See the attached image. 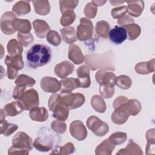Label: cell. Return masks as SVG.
Wrapping results in <instances>:
<instances>
[{"instance_id":"cell-32","label":"cell","mask_w":155,"mask_h":155,"mask_svg":"<svg viewBox=\"0 0 155 155\" xmlns=\"http://www.w3.org/2000/svg\"><path fill=\"white\" fill-rule=\"evenodd\" d=\"M125 107L130 115L131 116L137 115L141 110V104L140 102L135 99L128 100L125 103Z\"/></svg>"},{"instance_id":"cell-16","label":"cell","mask_w":155,"mask_h":155,"mask_svg":"<svg viewBox=\"0 0 155 155\" xmlns=\"http://www.w3.org/2000/svg\"><path fill=\"white\" fill-rule=\"evenodd\" d=\"M78 79L80 83V87L88 88L90 86L91 80L90 78V68L86 65L80 66L76 71Z\"/></svg>"},{"instance_id":"cell-53","label":"cell","mask_w":155,"mask_h":155,"mask_svg":"<svg viewBox=\"0 0 155 155\" xmlns=\"http://www.w3.org/2000/svg\"><path fill=\"white\" fill-rule=\"evenodd\" d=\"M91 2L97 7V6H101L106 2L105 1H92Z\"/></svg>"},{"instance_id":"cell-2","label":"cell","mask_w":155,"mask_h":155,"mask_svg":"<svg viewBox=\"0 0 155 155\" xmlns=\"http://www.w3.org/2000/svg\"><path fill=\"white\" fill-rule=\"evenodd\" d=\"M59 139L58 136L45 127L42 128L38 133L37 138L33 143V147L38 151L46 152L52 150L57 143Z\"/></svg>"},{"instance_id":"cell-17","label":"cell","mask_w":155,"mask_h":155,"mask_svg":"<svg viewBox=\"0 0 155 155\" xmlns=\"http://www.w3.org/2000/svg\"><path fill=\"white\" fill-rule=\"evenodd\" d=\"M108 36L111 42L120 44L127 38V32L123 27L115 26L110 31Z\"/></svg>"},{"instance_id":"cell-43","label":"cell","mask_w":155,"mask_h":155,"mask_svg":"<svg viewBox=\"0 0 155 155\" xmlns=\"http://www.w3.org/2000/svg\"><path fill=\"white\" fill-rule=\"evenodd\" d=\"M78 1H59L60 10L62 13L67 10H73L78 4Z\"/></svg>"},{"instance_id":"cell-5","label":"cell","mask_w":155,"mask_h":155,"mask_svg":"<svg viewBox=\"0 0 155 155\" xmlns=\"http://www.w3.org/2000/svg\"><path fill=\"white\" fill-rule=\"evenodd\" d=\"M5 63L7 66V76L9 79H15L18 73V71L24 67V62L22 55L15 56H6Z\"/></svg>"},{"instance_id":"cell-44","label":"cell","mask_w":155,"mask_h":155,"mask_svg":"<svg viewBox=\"0 0 155 155\" xmlns=\"http://www.w3.org/2000/svg\"><path fill=\"white\" fill-rule=\"evenodd\" d=\"M51 129L57 133L62 134L64 133L67 129L66 124L64 120H56L52 122L51 124Z\"/></svg>"},{"instance_id":"cell-28","label":"cell","mask_w":155,"mask_h":155,"mask_svg":"<svg viewBox=\"0 0 155 155\" xmlns=\"http://www.w3.org/2000/svg\"><path fill=\"white\" fill-rule=\"evenodd\" d=\"M61 36L64 41L67 44H72L77 41V35L74 27H67L61 30Z\"/></svg>"},{"instance_id":"cell-23","label":"cell","mask_w":155,"mask_h":155,"mask_svg":"<svg viewBox=\"0 0 155 155\" xmlns=\"http://www.w3.org/2000/svg\"><path fill=\"white\" fill-rule=\"evenodd\" d=\"M29 116L34 121L45 122L48 117V112L44 107H36L30 110Z\"/></svg>"},{"instance_id":"cell-33","label":"cell","mask_w":155,"mask_h":155,"mask_svg":"<svg viewBox=\"0 0 155 155\" xmlns=\"http://www.w3.org/2000/svg\"><path fill=\"white\" fill-rule=\"evenodd\" d=\"M91 105L94 110L99 113H104L106 110V104L102 97L94 95L91 99Z\"/></svg>"},{"instance_id":"cell-31","label":"cell","mask_w":155,"mask_h":155,"mask_svg":"<svg viewBox=\"0 0 155 155\" xmlns=\"http://www.w3.org/2000/svg\"><path fill=\"white\" fill-rule=\"evenodd\" d=\"M7 48V51L11 56L22 55L23 51L22 46L15 39H12L8 42Z\"/></svg>"},{"instance_id":"cell-30","label":"cell","mask_w":155,"mask_h":155,"mask_svg":"<svg viewBox=\"0 0 155 155\" xmlns=\"http://www.w3.org/2000/svg\"><path fill=\"white\" fill-rule=\"evenodd\" d=\"M12 11L18 16H22L28 13L31 11V7L29 2L24 1H20L17 2L13 6Z\"/></svg>"},{"instance_id":"cell-51","label":"cell","mask_w":155,"mask_h":155,"mask_svg":"<svg viewBox=\"0 0 155 155\" xmlns=\"http://www.w3.org/2000/svg\"><path fill=\"white\" fill-rule=\"evenodd\" d=\"M146 138L147 140V144H154V129L149 130L146 134Z\"/></svg>"},{"instance_id":"cell-20","label":"cell","mask_w":155,"mask_h":155,"mask_svg":"<svg viewBox=\"0 0 155 155\" xmlns=\"http://www.w3.org/2000/svg\"><path fill=\"white\" fill-rule=\"evenodd\" d=\"M61 93H71L76 88H80V83L78 79L73 78H65L61 81Z\"/></svg>"},{"instance_id":"cell-25","label":"cell","mask_w":155,"mask_h":155,"mask_svg":"<svg viewBox=\"0 0 155 155\" xmlns=\"http://www.w3.org/2000/svg\"><path fill=\"white\" fill-rule=\"evenodd\" d=\"M135 71L141 74H147L154 71V59L147 62L138 63L135 66Z\"/></svg>"},{"instance_id":"cell-40","label":"cell","mask_w":155,"mask_h":155,"mask_svg":"<svg viewBox=\"0 0 155 155\" xmlns=\"http://www.w3.org/2000/svg\"><path fill=\"white\" fill-rule=\"evenodd\" d=\"M132 84V81L129 76L126 75H120L117 77L116 85L121 89L127 90L130 88Z\"/></svg>"},{"instance_id":"cell-12","label":"cell","mask_w":155,"mask_h":155,"mask_svg":"<svg viewBox=\"0 0 155 155\" xmlns=\"http://www.w3.org/2000/svg\"><path fill=\"white\" fill-rule=\"evenodd\" d=\"M42 90L46 93H56L61 90V84L56 78L45 76L41 79L40 83Z\"/></svg>"},{"instance_id":"cell-42","label":"cell","mask_w":155,"mask_h":155,"mask_svg":"<svg viewBox=\"0 0 155 155\" xmlns=\"http://www.w3.org/2000/svg\"><path fill=\"white\" fill-rule=\"evenodd\" d=\"M47 41L50 44L58 46L61 42V38L56 31L50 30L47 35Z\"/></svg>"},{"instance_id":"cell-29","label":"cell","mask_w":155,"mask_h":155,"mask_svg":"<svg viewBox=\"0 0 155 155\" xmlns=\"http://www.w3.org/2000/svg\"><path fill=\"white\" fill-rule=\"evenodd\" d=\"M35 12L42 16L47 15L50 10V3L48 1H33Z\"/></svg>"},{"instance_id":"cell-55","label":"cell","mask_w":155,"mask_h":155,"mask_svg":"<svg viewBox=\"0 0 155 155\" xmlns=\"http://www.w3.org/2000/svg\"><path fill=\"white\" fill-rule=\"evenodd\" d=\"M5 116H6V114H5L4 110L2 109H1V120H4L5 118Z\"/></svg>"},{"instance_id":"cell-52","label":"cell","mask_w":155,"mask_h":155,"mask_svg":"<svg viewBox=\"0 0 155 155\" xmlns=\"http://www.w3.org/2000/svg\"><path fill=\"white\" fill-rule=\"evenodd\" d=\"M128 100V99L127 97H126L125 96H119L118 97H117L113 102V108H116V107H117L118 106L120 105L121 104H124V102H127Z\"/></svg>"},{"instance_id":"cell-22","label":"cell","mask_w":155,"mask_h":155,"mask_svg":"<svg viewBox=\"0 0 155 155\" xmlns=\"http://www.w3.org/2000/svg\"><path fill=\"white\" fill-rule=\"evenodd\" d=\"M2 110L7 116L11 117L15 116L25 110L23 105L19 101L7 104L4 107Z\"/></svg>"},{"instance_id":"cell-54","label":"cell","mask_w":155,"mask_h":155,"mask_svg":"<svg viewBox=\"0 0 155 155\" xmlns=\"http://www.w3.org/2000/svg\"><path fill=\"white\" fill-rule=\"evenodd\" d=\"M125 1H110V2L112 4V5H120V4H123L124 3Z\"/></svg>"},{"instance_id":"cell-38","label":"cell","mask_w":155,"mask_h":155,"mask_svg":"<svg viewBox=\"0 0 155 155\" xmlns=\"http://www.w3.org/2000/svg\"><path fill=\"white\" fill-rule=\"evenodd\" d=\"M76 15L73 10H67L62 13L60 23L62 26H68L74 21Z\"/></svg>"},{"instance_id":"cell-48","label":"cell","mask_w":155,"mask_h":155,"mask_svg":"<svg viewBox=\"0 0 155 155\" xmlns=\"http://www.w3.org/2000/svg\"><path fill=\"white\" fill-rule=\"evenodd\" d=\"M58 154H69L74 152L75 148L71 142H68L59 148Z\"/></svg>"},{"instance_id":"cell-15","label":"cell","mask_w":155,"mask_h":155,"mask_svg":"<svg viewBox=\"0 0 155 155\" xmlns=\"http://www.w3.org/2000/svg\"><path fill=\"white\" fill-rule=\"evenodd\" d=\"M74 70V66L68 61H64L57 64L54 68V72L60 78H65L71 74Z\"/></svg>"},{"instance_id":"cell-45","label":"cell","mask_w":155,"mask_h":155,"mask_svg":"<svg viewBox=\"0 0 155 155\" xmlns=\"http://www.w3.org/2000/svg\"><path fill=\"white\" fill-rule=\"evenodd\" d=\"M99 92L102 97L105 99H109L112 97L114 93V86L111 85H101Z\"/></svg>"},{"instance_id":"cell-34","label":"cell","mask_w":155,"mask_h":155,"mask_svg":"<svg viewBox=\"0 0 155 155\" xmlns=\"http://www.w3.org/2000/svg\"><path fill=\"white\" fill-rule=\"evenodd\" d=\"M127 32V35H128L129 40L136 39L140 34L141 28L137 24H131L125 26H123Z\"/></svg>"},{"instance_id":"cell-9","label":"cell","mask_w":155,"mask_h":155,"mask_svg":"<svg viewBox=\"0 0 155 155\" xmlns=\"http://www.w3.org/2000/svg\"><path fill=\"white\" fill-rule=\"evenodd\" d=\"M93 25L92 22L87 18H82L80 19V24L77 27L76 35L81 41L90 39L93 35Z\"/></svg>"},{"instance_id":"cell-8","label":"cell","mask_w":155,"mask_h":155,"mask_svg":"<svg viewBox=\"0 0 155 155\" xmlns=\"http://www.w3.org/2000/svg\"><path fill=\"white\" fill-rule=\"evenodd\" d=\"M19 101L22 104L25 110H30L39 104L38 93L36 90L30 88L25 91Z\"/></svg>"},{"instance_id":"cell-18","label":"cell","mask_w":155,"mask_h":155,"mask_svg":"<svg viewBox=\"0 0 155 155\" xmlns=\"http://www.w3.org/2000/svg\"><path fill=\"white\" fill-rule=\"evenodd\" d=\"M68 56L69 59L77 65L82 64L85 61V56L79 47L76 44H72L69 46Z\"/></svg>"},{"instance_id":"cell-14","label":"cell","mask_w":155,"mask_h":155,"mask_svg":"<svg viewBox=\"0 0 155 155\" xmlns=\"http://www.w3.org/2000/svg\"><path fill=\"white\" fill-rule=\"evenodd\" d=\"M125 102L114 108V111L111 115V120L115 124H124L127 121L130 116L125 107Z\"/></svg>"},{"instance_id":"cell-46","label":"cell","mask_w":155,"mask_h":155,"mask_svg":"<svg viewBox=\"0 0 155 155\" xmlns=\"http://www.w3.org/2000/svg\"><path fill=\"white\" fill-rule=\"evenodd\" d=\"M97 8L92 2H88L84 8V14L85 15L90 18H94L97 13Z\"/></svg>"},{"instance_id":"cell-21","label":"cell","mask_w":155,"mask_h":155,"mask_svg":"<svg viewBox=\"0 0 155 155\" xmlns=\"http://www.w3.org/2000/svg\"><path fill=\"white\" fill-rule=\"evenodd\" d=\"M127 12L130 15L134 17L139 16L143 12L144 8V2L143 1H128Z\"/></svg>"},{"instance_id":"cell-7","label":"cell","mask_w":155,"mask_h":155,"mask_svg":"<svg viewBox=\"0 0 155 155\" xmlns=\"http://www.w3.org/2000/svg\"><path fill=\"white\" fill-rule=\"evenodd\" d=\"M87 126L95 135L104 136L109 131L108 124L96 116H91L87 120Z\"/></svg>"},{"instance_id":"cell-3","label":"cell","mask_w":155,"mask_h":155,"mask_svg":"<svg viewBox=\"0 0 155 155\" xmlns=\"http://www.w3.org/2000/svg\"><path fill=\"white\" fill-rule=\"evenodd\" d=\"M33 140L25 133H17L12 139V147L8 150V154H28L33 149Z\"/></svg>"},{"instance_id":"cell-49","label":"cell","mask_w":155,"mask_h":155,"mask_svg":"<svg viewBox=\"0 0 155 155\" xmlns=\"http://www.w3.org/2000/svg\"><path fill=\"white\" fill-rule=\"evenodd\" d=\"M27 87L21 85H16L13 93V97L15 99L19 100L22 94L25 93Z\"/></svg>"},{"instance_id":"cell-4","label":"cell","mask_w":155,"mask_h":155,"mask_svg":"<svg viewBox=\"0 0 155 155\" xmlns=\"http://www.w3.org/2000/svg\"><path fill=\"white\" fill-rule=\"evenodd\" d=\"M48 105L49 110L53 111V117L60 120H65L69 114L70 108L60 100V95L53 94L51 95Z\"/></svg>"},{"instance_id":"cell-35","label":"cell","mask_w":155,"mask_h":155,"mask_svg":"<svg viewBox=\"0 0 155 155\" xmlns=\"http://www.w3.org/2000/svg\"><path fill=\"white\" fill-rule=\"evenodd\" d=\"M18 128L17 125L9 123L7 120H1V134L5 136H8L13 134Z\"/></svg>"},{"instance_id":"cell-47","label":"cell","mask_w":155,"mask_h":155,"mask_svg":"<svg viewBox=\"0 0 155 155\" xmlns=\"http://www.w3.org/2000/svg\"><path fill=\"white\" fill-rule=\"evenodd\" d=\"M127 12V7L123 5L121 7H116L112 9L111 13V16L114 19H120L124 16Z\"/></svg>"},{"instance_id":"cell-37","label":"cell","mask_w":155,"mask_h":155,"mask_svg":"<svg viewBox=\"0 0 155 155\" xmlns=\"http://www.w3.org/2000/svg\"><path fill=\"white\" fill-rule=\"evenodd\" d=\"M15 84L16 85H21L26 87H32L36 84V80L26 74H22L18 76L15 81Z\"/></svg>"},{"instance_id":"cell-36","label":"cell","mask_w":155,"mask_h":155,"mask_svg":"<svg viewBox=\"0 0 155 155\" xmlns=\"http://www.w3.org/2000/svg\"><path fill=\"white\" fill-rule=\"evenodd\" d=\"M96 33L103 38H107L110 32V24L105 21H100L96 25Z\"/></svg>"},{"instance_id":"cell-24","label":"cell","mask_w":155,"mask_h":155,"mask_svg":"<svg viewBox=\"0 0 155 155\" xmlns=\"http://www.w3.org/2000/svg\"><path fill=\"white\" fill-rule=\"evenodd\" d=\"M12 25L16 31L19 33H28L31 30L30 22L27 19L15 18L12 21Z\"/></svg>"},{"instance_id":"cell-39","label":"cell","mask_w":155,"mask_h":155,"mask_svg":"<svg viewBox=\"0 0 155 155\" xmlns=\"http://www.w3.org/2000/svg\"><path fill=\"white\" fill-rule=\"evenodd\" d=\"M127 138V134L124 132H116L112 134L108 139L115 146L124 143Z\"/></svg>"},{"instance_id":"cell-19","label":"cell","mask_w":155,"mask_h":155,"mask_svg":"<svg viewBox=\"0 0 155 155\" xmlns=\"http://www.w3.org/2000/svg\"><path fill=\"white\" fill-rule=\"evenodd\" d=\"M33 28L36 36L39 38H44L50 31V27L47 22L41 19H36L33 22Z\"/></svg>"},{"instance_id":"cell-11","label":"cell","mask_w":155,"mask_h":155,"mask_svg":"<svg viewBox=\"0 0 155 155\" xmlns=\"http://www.w3.org/2000/svg\"><path fill=\"white\" fill-rule=\"evenodd\" d=\"M95 78L100 85H111L114 87L117 77L113 72L107 71L105 69H101L97 71Z\"/></svg>"},{"instance_id":"cell-41","label":"cell","mask_w":155,"mask_h":155,"mask_svg":"<svg viewBox=\"0 0 155 155\" xmlns=\"http://www.w3.org/2000/svg\"><path fill=\"white\" fill-rule=\"evenodd\" d=\"M17 38L18 39L19 42L22 47H27L34 41L33 35L30 33H22L18 32L17 35Z\"/></svg>"},{"instance_id":"cell-27","label":"cell","mask_w":155,"mask_h":155,"mask_svg":"<svg viewBox=\"0 0 155 155\" xmlns=\"http://www.w3.org/2000/svg\"><path fill=\"white\" fill-rule=\"evenodd\" d=\"M143 152L140 147L134 142L132 140H130L127 147L120 149L116 154H142Z\"/></svg>"},{"instance_id":"cell-50","label":"cell","mask_w":155,"mask_h":155,"mask_svg":"<svg viewBox=\"0 0 155 155\" xmlns=\"http://www.w3.org/2000/svg\"><path fill=\"white\" fill-rule=\"evenodd\" d=\"M133 23H134L133 18H132L128 15H125L122 18H120V19H119L117 21V24L121 25V27H123L128 24H131Z\"/></svg>"},{"instance_id":"cell-6","label":"cell","mask_w":155,"mask_h":155,"mask_svg":"<svg viewBox=\"0 0 155 155\" xmlns=\"http://www.w3.org/2000/svg\"><path fill=\"white\" fill-rule=\"evenodd\" d=\"M59 95L61 101L68 106L70 110L80 107L85 101L84 95L79 93H72L71 92L68 93H60Z\"/></svg>"},{"instance_id":"cell-26","label":"cell","mask_w":155,"mask_h":155,"mask_svg":"<svg viewBox=\"0 0 155 155\" xmlns=\"http://www.w3.org/2000/svg\"><path fill=\"white\" fill-rule=\"evenodd\" d=\"M114 148L115 145H113L108 139H106L96 148L95 153L97 155H110Z\"/></svg>"},{"instance_id":"cell-10","label":"cell","mask_w":155,"mask_h":155,"mask_svg":"<svg viewBox=\"0 0 155 155\" xmlns=\"http://www.w3.org/2000/svg\"><path fill=\"white\" fill-rule=\"evenodd\" d=\"M15 18L16 16L12 12H6L1 16V29L4 34L9 35L16 32L12 25V21Z\"/></svg>"},{"instance_id":"cell-1","label":"cell","mask_w":155,"mask_h":155,"mask_svg":"<svg viewBox=\"0 0 155 155\" xmlns=\"http://www.w3.org/2000/svg\"><path fill=\"white\" fill-rule=\"evenodd\" d=\"M27 61L32 68H36L47 64L51 59V51L46 45H33L27 52Z\"/></svg>"},{"instance_id":"cell-13","label":"cell","mask_w":155,"mask_h":155,"mask_svg":"<svg viewBox=\"0 0 155 155\" xmlns=\"http://www.w3.org/2000/svg\"><path fill=\"white\" fill-rule=\"evenodd\" d=\"M71 136L78 140H84L87 136V131L84 124L79 120L73 121L70 125Z\"/></svg>"}]
</instances>
